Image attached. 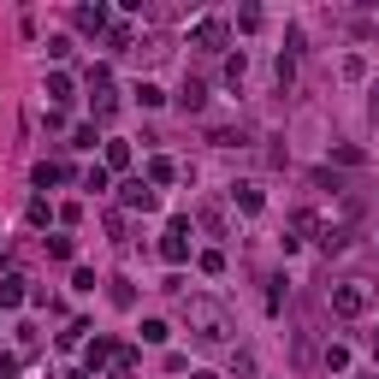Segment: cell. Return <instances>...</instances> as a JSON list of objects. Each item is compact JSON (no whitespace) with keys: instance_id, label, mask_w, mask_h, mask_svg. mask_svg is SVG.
I'll return each mask as SVG.
<instances>
[{"instance_id":"1","label":"cell","mask_w":379,"mask_h":379,"mask_svg":"<svg viewBox=\"0 0 379 379\" xmlns=\"http://www.w3.org/2000/svg\"><path fill=\"white\" fill-rule=\"evenodd\" d=\"M190 320L202 326V338H208V344H220V338H225V315H220V302H208V296H196V302H190Z\"/></svg>"},{"instance_id":"2","label":"cell","mask_w":379,"mask_h":379,"mask_svg":"<svg viewBox=\"0 0 379 379\" xmlns=\"http://www.w3.org/2000/svg\"><path fill=\"white\" fill-rule=\"evenodd\" d=\"M332 308H338V315H344V320H356V315H368V290H361V285H338V290H332Z\"/></svg>"},{"instance_id":"3","label":"cell","mask_w":379,"mask_h":379,"mask_svg":"<svg viewBox=\"0 0 379 379\" xmlns=\"http://www.w3.org/2000/svg\"><path fill=\"white\" fill-rule=\"evenodd\" d=\"M160 255H166L172 267H178V261H190V225H184V220L166 225V237H160Z\"/></svg>"},{"instance_id":"4","label":"cell","mask_w":379,"mask_h":379,"mask_svg":"<svg viewBox=\"0 0 379 379\" xmlns=\"http://www.w3.org/2000/svg\"><path fill=\"white\" fill-rule=\"evenodd\" d=\"M225 36H232V30H225V18H202V24H196V47H225Z\"/></svg>"},{"instance_id":"5","label":"cell","mask_w":379,"mask_h":379,"mask_svg":"<svg viewBox=\"0 0 379 379\" xmlns=\"http://www.w3.org/2000/svg\"><path fill=\"white\" fill-rule=\"evenodd\" d=\"M101 24H107V6H84V12H77V30H89V36H95Z\"/></svg>"},{"instance_id":"6","label":"cell","mask_w":379,"mask_h":379,"mask_svg":"<svg viewBox=\"0 0 379 379\" xmlns=\"http://www.w3.org/2000/svg\"><path fill=\"white\" fill-rule=\"evenodd\" d=\"M125 208H154V190L148 184H125Z\"/></svg>"},{"instance_id":"7","label":"cell","mask_w":379,"mask_h":379,"mask_svg":"<svg viewBox=\"0 0 379 379\" xmlns=\"http://www.w3.org/2000/svg\"><path fill=\"white\" fill-rule=\"evenodd\" d=\"M0 302L18 308V302H24V278H0Z\"/></svg>"},{"instance_id":"8","label":"cell","mask_w":379,"mask_h":379,"mask_svg":"<svg viewBox=\"0 0 379 379\" xmlns=\"http://www.w3.org/2000/svg\"><path fill=\"white\" fill-rule=\"evenodd\" d=\"M166 338H172L166 320H142V344H166Z\"/></svg>"},{"instance_id":"9","label":"cell","mask_w":379,"mask_h":379,"mask_svg":"<svg viewBox=\"0 0 379 379\" xmlns=\"http://www.w3.org/2000/svg\"><path fill=\"white\" fill-rule=\"evenodd\" d=\"M237 208L243 213H261V190L255 184H237Z\"/></svg>"},{"instance_id":"10","label":"cell","mask_w":379,"mask_h":379,"mask_svg":"<svg viewBox=\"0 0 379 379\" xmlns=\"http://www.w3.org/2000/svg\"><path fill=\"white\" fill-rule=\"evenodd\" d=\"M148 184H172V160H160V154L148 160Z\"/></svg>"},{"instance_id":"11","label":"cell","mask_w":379,"mask_h":379,"mask_svg":"<svg viewBox=\"0 0 379 379\" xmlns=\"http://www.w3.org/2000/svg\"><path fill=\"white\" fill-rule=\"evenodd\" d=\"M107 166H130V142H107Z\"/></svg>"},{"instance_id":"12","label":"cell","mask_w":379,"mask_h":379,"mask_svg":"<svg viewBox=\"0 0 379 379\" xmlns=\"http://www.w3.org/2000/svg\"><path fill=\"white\" fill-rule=\"evenodd\" d=\"M107 356H113V344H107V338H95V344H89V356H84V361H89V368H101V361H107Z\"/></svg>"},{"instance_id":"13","label":"cell","mask_w":379,"mask_h":379,"mask_svg":"<svg viewBox=\"0 0 379 379\" xmlns=\"http://www.w3.org/2000/svg\"><path fill=\"white\" fill-rule=\"evenodd\" d=\"M178 101H184V107L196 113V107H202V101H208V89H202V84H184V95H178Z\"/></svg>"},{"instance_id":"14","label":"cell","mask_w":379,"mask_h":379,"mask_svg":"<svg viewBox=\"0 0 379 379\" xmlns=\"http://www.w3.org/2000/svg\"><path fill=\"white\" fill-rule=\"evenodd\" d=\"M47 95H54V101H65V95H72V77L54 72V77H47Z\"/></svg>"},{"instance_id":"15","label":"cell","mask_w":379,"mask_h":379,"mask_svg":"<svg viewBox=\"0 0 379 379\" xmlns=\"http://www.w3.org/2000/svg\"><path fill=\"white\" fill-rule=\"evenodd\" d=\"M60 178H65V166H36V184L47 190V184H60Z\"/></svg>"},{"instance_id":"16","label":"cell","mask_w":379,"mask_h":379,"mask_svg":"<svg viewBox=\"0 0 379 379\" xmlns=\"http://www.w3.org/2000/svg\"><path fill=\"white\" fill-rule=\"evenodd\" d=\"M190 379H220V373H190Z\"/></svg>"}]
</instances>
